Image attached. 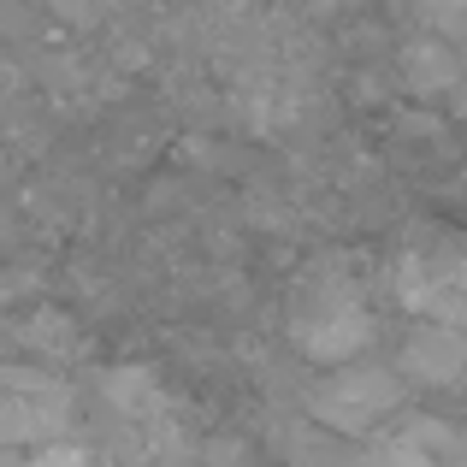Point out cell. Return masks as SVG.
Listing matches in <instances>:
<instances>
[{
    "mask_svg": "<svg viewBox=\"0 0 467 467\" xmlns=\"http://www.w3.org/2000/svg\"><path fill=\"white\" fill-rule=\"evenodd\" d=\"M397 373L420 390H462L467 385V331L444 319H414L397 349Z\"/></svg>",
    "mask_w": 467,
    "mask_h": 467,
    "instance_id": "cell-5",
    "label": "cell"
},
{
    "mask_svg": "<svg viewBox=\"0 0 467 467\" xmlns=\"http://www.w3.org/2000/svg\"><path fill=\"white\" fill-rule=\"evenodd\" d=\"M402 397H409V379L385 361H343L326 367V373L308 385L302 409L314 414L319 426L343 438H373L379 426H390V414H402Z\"/></svg>",
    "mask_w": 467,
    "mask_h": 467,
    "instance_id": "cell-2",
    "label": "cell"
},
{
    "mask_svg": "<svg viewBox=\"0 0 467 467\" xmlns=\"http://www.w3.org/2000/svg\"><path fill=\"white\" fill-rule=\"evenodd\" d=\"M302 12H343V6H355V0H296Z\"/></svg>",
    "mask_w": 467,
    "mask_h": 467,
    "instance_id": "cell-11",
    "label": "cell"
},
{
    "mask_svg": "<svg viewBox=\"0 0 467 467\" xmlns=\"http://www.w3.org/2000/svg\"><path fill=\"white\" fill-rule=\"evenodd\" d=\"M390 296L414 319H444L467 331V254L456 249H409L390 266Z\"/></svg>",
    "mask_w": 467,
    "mask_h": 467,
    "instance_id": "cell-4",
    "label": "cell"
},
{
    "mask_svg": "<svg viewBox=\"0 0 467 467\" xmlns=\"http://www.w3.org/2000/svg\"><path fill=\"white\" fill-rule=\"evenodd\" d=\"M285 337L302 361L314 367H343L373 343V308H367L361 285L337 266H319L296 285L285 308Z\"/></svg>",
    "mask_w": 467,
    "mask_h": 467,
    "instance_id": "cell-1",
    "label": "cell"
},
{
    "mask_svg": "<svg viewBox=\"0 0 467 467\" xmlns=\"http://www.w3.org/2000/svg\"><path fill=\"white\" fill-rule=\"evenodd\" d=\"M397 12L414 18L420 30H438V36L467 47V0H397Z\"/></svg>",
    "mask_w": 467,
    "mask_h": 467,
    "instance_id": "cell-8",
    "label": "cell"
},
{
    "mask_svg": "<svg viewBox=\"0 0 467 467\" xmlns=\"http://www.w3.org/2000/svg\"><path fill=\"white\" fill-rule=\"evenodd\" d=\"M397 71H402V83H409L414 95H450V89H462V78H467V59H462V47L450 42V36H438V30H420L414 42H402V54H397Z\"/></svg>",
    "mask_w": 467,
    "mask_h": 467,
    "instance_id": "cell-7",
    "label": "cell"
},
{
    "mask_svg": "<svg viewBox=\"0 0 467 467\" xmlns=\"http://www.w3.org/2000/svg\"><path fill=\"white\" fill-rule=\"evenodd\" d=\"M42 6L54 12L59 24H71V30H95V24H101L119 0H42Z\"/></svg>",
    "mask_w": 467,
    "mask_h": 467,
    "instance_id": "cell-9",
    "label": "cell"
},
{
    "mask_svg": "<svg viewBox=\"0 0 467 467\" xmlns=\"http://www.w3.org/2000/svg\"><path fill=\"white\" fill-rule=\"evenodd\" d=\"M195 462L202 467H249V444H243V438H202V444H195Z\"/></svg>",
    "mask_w": 467,
    "mask_h": 467,
    "instance_id": "cell-10",
    "label": "cell"
},
{
    "mask_svg": "<svg viewBox=\"0 0 467 467\" xmlns=\"http://www.w3.org/2000/svg\"><path fill=\"white\" fill-rule=\"evenodd\" d=\"M12 296H18V278H12V273H0V314L12 308Z\"/></svg>",
    "mask_w": 467,
    "mask_h": 467,
    "instance_id": "cell-12",
    "label": "cell"
},
{
    "mask_svg": "<svg viewBox=\"0 0 467 467\" xmlns=\"http://www.w3.org/2000/svg\"><path fill=\"white\" fill-rule=\"evenodd\" d=\"M12 343L24 349V361L47 367V373H66V367H78L83 355H89V337H83V326H78L71 314H59V308L24 314L18 326H12Z\"/></svg>",
    "mask_w": 467,
    "mask_h": 467,
    "instance_id": "cell-6",
    "label": "cell"
},
{
    "mask_svg": "<svg viewBox=\"0 0 467 467\" xmlns=\"http://www.w3.org/2000/svg\"><path fill=\"white\" fill-rule=\"evenodd\" d=\"M78 426V390L36 361L0 367V450H42Z\"/></svg>",
    "mask_w": 467,
    "mask_h": 467,
    "instance_id": "cell-3",
    "label": "cell"
}]
</instances>
